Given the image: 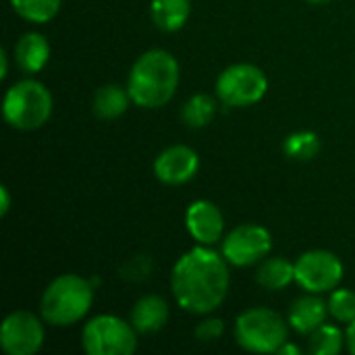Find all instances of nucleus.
<instances>
[{
	"mask_svg": "<svg viewBox=\"0 0 355 355\" xmlns=\"http://www.w3.org/2000/svg\"><path fill=\"white\" fill-rule=\"evenodd\" d=\"M229 262L210 245H198L183 254L171 272L177 306L198 316L216 312L229 295Z\"/></svg>",
	"mask_w": 355,
	"mask_h": 355,
	"instance_id": "1",
	"label": "nucleus"
},
{
	"mask_svg": "<svg viewBox=\"0 0 355 355\" xmlns=\"http://www.w3.org/2000/svg\"><path fill=\"white\" fill-rule=\"evenodd\" d=\"M181 69L177 58L162 48L144 52L131 67L127 89L139 108H160L173 100L179 89Z\"/></svg>",
	"mask_w": 355,
	"mask_h": 355,
	"instance_id": "2",
	"label": "nucleus"
},
{
	"mask_svg": "<svg viewBox=\"0 0 355 355\" xmlns=\"http://www.w3.org/2000/svg\"><path fill=\"white\" fill-rule=\"evenodd\" d=\"M94 281L67 272L56 277L40 300V314L50 327H73L87 316L94 304Z\"/></svg>",
	"mask_w": 355,
	"mask_h": 355,
	"instance_id": "3",
	"label": "nucleus"
},
{
	"mask_svg": "<svg viewBox=\"0 0 355 355\" xmlns=\"http://www.w3.org/2000/svg\"><path fill=\"white\" fill-rule=\"evenodd\" d=\"M52 110V94L37 79H21L12 83L2 100L4 121L17 131H35L44 127L50 121Z\"/></svg>",
	"mask_w": 355,
	"mask_h": 355,
	"instance_id": "4",
	"label": "nucleus"
},
{
	"mask_svg": "<svg viewBox=\"0 0 355 355\" xmlns=\"http://www.w3.org/2000/svg\"><path fill=\"white\" fill-rule=\"evenodd\" d=\"M235 339L245 352L277 354L289 341V322L270 308H250L235 320Z\"/></svg>",
	"mask_w": 355,
	"mask_h": 355,
	"instance_id": "5",
	"label": "nucleus"
},
{
	"mask_svg": "<svg viewBox=\"0 0 355 355\" xmlns=\"http://www.w3.org/2000/svg\"><path fill=\"white\" fill-rule=\"evenodd\" d=\"M83 352L89 355H131L137 349V331L131 320L100 314L81 331Z\"/></svg>",
	"mask_w": 355,
	"mask_h": 355,
	"instance_id": "6",
	"label": "nucleus"
},
{
	"mask_svg": "<svg viewBox=\"0 0 355 355\" xmlns=\"http://www.w3.org/2000/svg\"><path fill=\"white\" fill-rule=\"evenodd\" d=\"M216 98L225 106L245 108L258 104L268 92L266 73L250 62H235L227 67L216 79Z\"/></svg>",
	"mask_w": 355,
	"mask_h": 355,
	"instance_id": "7",
	"label": "nucleus"
},
{
	"mask_svg": "<svg viewBox=\"0 0 355 355\" xmlns=\"http://www.w3.org/2000/svg\"><path fill=\"white\" fill-rule=\"evenodd\" d=\"M343 262L329 250H310L295 260V283L306 293H329L343 281Z\"/></svg>",
	"mask_w": 355,
	"mask_h": 355,
	"instance_id": "8",
	"label": "nucleus"
},
{
	"mask_svg": "<svg viewBox=\"0 0 355 355\" xmlns=\"http://www.w3.org/2000/svg\"><path fill=\"white\" fill-rule=\"evenodd\" d=\"M272 250V235L266 227L245 223L223 237L220 254L231 266L243 268L262 262Z\"/></svg>",
	"mask_w": 355,
	"mask_h": 355,
	"instance_id": "9",
	"label": "nucleus"
},
{
	"mask_svg": "<svg viewBox=\"0 0 355 355\" xmlns=\"http://www.w3.org/2000/svg\"><path fill=\"white\" fill-rule=\"evenodd\" d=\"M46 329L33 312H10L0 327V347L6 355H33L44 345Z\"/></svg>",
	"mask_w": 355,
	"mask_h": 355,
	"instance_id": "10",
	"label": "nucleus"
},
{
	"mask_svg": "<svg viewBox=\"0 0 355 355\" xmlns=\"http://www.w3.org/2000/svg\"><path fill=\"white\" fill-rule=\"evenodd\" d=\"M200 171V156L193 148L177 144L162 150L154 160V175L164 185H183Z\"/></svg>",
	"mask_w": 355,
	"mask_h": 355,
	"instance_id": "11",
	"label": "nucleus"
},
{
	"mask_svg": "<svg viewBox=\"0 0 355 355\" xmlns=\"http://www.w3.org/2000/svg\"><path fill=\"white\" fill-rule=\"evenodd\" d=\"M185 227L198 245H214L223 241L225 216L220 208L210 200H196L185 212Z\"/></svg>",
	"mask_w": 355,
	"mask_h": 355,
	"instance_id": "12",
	"label": "nucleus"
},
{
	"mask_svg": "<svg viewBox=\"0 0 355 355\" xmlns=\"http://www.w3.org/2000/svg\"><path fill=\"white\" fill-rule=\"evenodd\" d=\"M329 302L320 297V293H308L297 297L287 312V322L289 327L300 333V335H310L314 333L320 324L327 322L329 318Z\"/></svg>",
	"mask_w": 355,
	"mask_h": 355,
	"instance_id": "13",
	"label": "nucleus"
},
{
	"mask_svg": "<svg viewBox=\"0 0 355 355\" xmlns=\"http://www.w3.org/2000/svg\"><path fill=\"white\" fill-rule=\"evenodd\" d=\"M12 56H15L17 67L23 73L35 75L50 60V42L40 31H27L17 40L12 48Z\"/></svg>",
	"mask_w": 355,
	"mask_h": 355,
	"instance_id": "14",
	"label": "nucleus"
},
{
	"mask_svg": "<svg viewBox=\"0 0 355 355\" xmlns=\"http://www.w3.org/2000/svg\"><path fill=\"white\" fill-rule=\"evenodd\" d=\"M168 316H171L168 302L160 295L150 293L135 302L129 320L139 335H150V333H158L160 329H164L168 322Z\"/></svg>",
	"mask_w": 355,
	"mask_h": 355,
	"instance_id": "15",
	"label": "nucleus"
},
{
	"mask_svg": "<svg viewBox=\"0 0 355 355\" xmlns=\"http://www.w3.org/2000/svg\"><path fill=\"white\" fill-rule=\"evenodd\" d=\"M131 102L133 100L127 87H121L116 83H106L100 89H96L94 100H92V110L98 119L112 121V119L123 116Z\"/></svg>",
	"mask_w": 355,
	"mask_h": 355,
	"instance_id": "16",
	"label": "nucleus"
},
{
	"mask_svg": "<svg viewBox=\"0 0 355 355\" xmlns=\"http://www.w3.org/2000/svg\"><path fill=\"white\" fill-rule=\"evenodd\" d=\"M191 15V0H152L150 17L160 31H179Z\"/></svg>",
	"mask_w": 355,
	"mask_h": 355,
	"instance_id": "17",
	"label": "nucleus"
},
{
	"mask_svg": "<svg viewBox=\"0 0 355 355\" xmlns=\"http://www.w3.org/2000/svg\"><path fill=\"white\" fill-rule=\"evenodd\" d=\"M256 281L268 291H281L295 281V262L283 256L264 258L256 272Z\"/></svg>",
	"mask_w": 355,
	"mask_h": 355,
	"instance_id": "18",
	"label": "nucleus"
},
{
	"mask_svg": "<svg viewBox=\"0 0 355 355\" xmlns=\"http://www.w3.org/2000/svg\"><path fill=\"white\" fill-rule=\"evenodd\" d=\"M218 106H216V98L210 94H193L185 106L181 108V119L187 127L191 129H202L208 127L216 114Z\"/></svg>",
	"mask_w": 355,
	"mask_h": 355,
	"instance_id": "19",
	"label": "nucleus"
},
{
	"mask_svg": "<svg viewBox=\"0 0 355 355\" xmlns=\"http://www.w3.org/2000/svg\"><path fill=\"white\" fill-rule=\"evenodd\" d=\"M308 349L312 355H339L345 345V333L337 324H320L308 335Z\"/></svg>",
	"mask_w": 355,
	"mask_h": 355,
	"instance_id": "20",
	"label": "nucleus"
},
{
	"mask_svg": "<svg viewBox=\"0 0 355 355\" xmlns=\"http://www.w3.org/2000/svg\"><path fill=\"white\" fill-rule=\"evenodd\" d=\"M10 6L29 23H48L58 15L62 0H10Z\"/></svg>",
	"mask_w": 355,
	"mask_h": 355,
	"instance_id": "21",
	"label": "nucleus"
},
{
	"mask_svg": "<svg viewBox=\"0 0 355 355\" xmlns=\"http://www.w3.org/2000/svg\"><path fill=\"white\" fill-rule=\"evenodd\" d=\"M283 152L291 160H312L320 152V137L314 131H295L283 141Z\"/></svg>",
	"mask_w": 355,
	"mask_h": 355,
	"instance_id": "22",
	"label": "nucleus"
},
{
	"mask_svg": "<svg viewBox=\"0 0 355 355\" xmlns=\"http://www.w3.org/2000/svg\"><path fill=\"white\" fill-rule=\"evenodd\" d=\"M329 314L343 324L355 320V291L352 289H333L329 297Z\"/></svg>",
	"mask_w": 355,
	"mask_h": 355,
	"instance_id": "23",
	"label": "nucleus"
},
{
	"mask_svg": "<svg viewBox=\"0 0 355 355\" xmlns=\"http://www.w3.org/2000/svg\"><path fill=\"white\" fill-rule=\"evenodd\" d=\"M196 339L202 341V343H212V341H218L223 335H225V320L220 318H206L202 320L196 331H193Z\"/></svg>",
	"mask_w": 355,
	"mask_h": 355,
	"instance_id": "24",
	"label": "nucleus"
},
{
	"mask_svg": "<svg viewBox=\"0 0 355 355\" xmlns=\"http://www.w3.org/2000/svg\"><path fill=\"white\" fill-rule=\"evenodd\" d=\"M10 210V191L6 185L0 187V216H6Z\"/></svg>",
	"mask_w": 355,
	"mask_h": 355,
	"instance_id": "25",
	"label": "nucleus"
},
{
	"mask_svg": "<svg viewBox=\"0 0 355 355\" xmlns=\"http://www.w3.org/2000/svg\"><path fill=\"white\" fill-rule=\"evenodd\" d=\"M345 345H347L349 354L355 355V320L347 324V331H345Z\"/></svg>",
	"mask_w": 355,
	"mask_h": 355,
	"instance_id": "26",
	"label": "nucleus"
},
{
	"mask_svg": "<svg viewBox=\"0 0 355 355\" xmlns=\"http://www.w3.org/2000/svg\"><path fill=\"white\" fill-rule=\"evenodd\" d=\"M277 354L279 355H300L302 354V349H300L297 345H293V343H289V341H287V343H285V345H283V347H281Z\"/></svg>",
	"mask_w": 355,
	"mask_h": 355,
	"instance_id": "27",
	"label": "nucleus"
},
{
	"mask_svg": "<svg viewBox=\"0 0 355 355\" xmlns=\"http://www.w3.org/2000/svg\"><path fill=\"white\" fill-rule=\"evenodd\" d=\"M8 75V54L2 50L0 52V79H6Z\"/></svg>",
	"mask_w": 355,
	"mask_h": 355,
	"instance_id": "28",
	"label": "nucleus"
},
{
	"mask_svg": "<svg viewBox=\"0 0 355 355\" xmlns=\"http://www.w3.org/2000/svg\"><path fill=\"white\" fill-rule=\"evenodd\" d=\"M308 2H312V4H327V2H331V0H308Z\"/></svg>",
	"mask_w": 355,
	"mask_h": 355,
	"instance_id": "29",
	"label": "nucleus"
}]
</instances>
